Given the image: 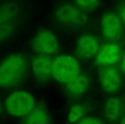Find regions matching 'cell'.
I'll use <instances>...</instances> for the list:
<instances>
[{"label":"cell","mask_w":125,"mask_h":124,"mask_svg":"<svg viewBox=\"0 0 125 124\" xmlns=\"http://www.w3.org/2000/svg\"><path fill=\"white\" fill-rule=\"evenodd\" d=\"M29 70V60L22 52L7 56L0 62V89L15 88L25 80Z\"/></svg>","instance_id":"6da1fadb"},{"label":"cell","mask_w":125,"mask_h":124,"mask_svg":"<svg viewBox=\"0 0 125 124\" xmlns=\"http://www.w3.org/2000/svg\"><path fill=\"white\" fill-rule=\"evenodd\" d=\"M31 72L39 81H46L52 77V58L35 55L30 64Z\"/></svg>","instance_id":"8fae6325"},{"label":"cell","mask_w":125,"mask_h":124,"mask_svg":"<svg viewBox=\"0 0 125 124\" xmlns=\"http://www.w3.org/2000/svg\"><path fill=\"white\" fill-rule=\"evenodd\" d=\"M99 28L103 38L107 42L119 43L124 36V25L116 12L108 11L101 16Z\"/></svg>","instance_id":"52a82bcc"},{"label":"cell","mask_w":125,"mask_h":124,"mask_svg":"<svg viewBox=\"0 0 125 124\" xmlns=\"http://www.w3.org/2000/svg\"><path fill=\"white\" fill-rule=\"evenodd\" d=\"M119 70H120L121 74L125 76V52L122 53L120 61H119Z\"/></svg>","instance_id":"d6986e66"},{"label":"cell","mask_w":125,"mask_h":124,"mask_svg":"<svg viewBox=\"0 0 125 124\" xmlns=\"http://www.w3.org/2000/svg\"><path fill=\"white\" fill-rule=\"evenodd\" d=\"M38 105L33 93L27 90H15L4 100V109L11 117L25 118Z\"/></svg>","instance_id":"277c9868"},{"label":"cell","mask_w":125,"mask_h":124,"mask_svg":"<svg viewBox=\"0 0 125 124\" xmlns=\"http://www.w3.org/2000/svg\"><path fill=\"white\" fill-rule=\"evenodd\" d=\"M80 73V64L74 57L60 55L52 58V78L58 83H65Z\"/></svg>","instance_id":"8992f818"},{"label":"cell","mask_w":125,"mask_h":124,"mask_svg":"<svg viewBox=\"0 0 125 124\" xmlns=\"http://www.w3.org/2000/svg\"><path fill=\"white\" fill-rule=\"evenodd\" d=\"M24 10L17 2L7 0L0 2V46L8 44L21 29Z\"/></svg>","instance_id":"7a4b0ae2"},{"label":"cell","mask_w":125,"mask_h":124,"mask_svg":"<svg viewBox=\"0 0 125 124\" xmlns=\"http://www.w3.org/2000/svg\"><path fill=\"white\" fill-rule=\"evenodd\" d=\"M84 115H86V107L82 104H74L67 111V120L70 123L75 124Z\"/></svg>","instance_id":"9a60e30c"},{"label":"cell","mask_w":125,"mask_h":124,"mask_svg":"<svg viewBox=\"0 0 125 124\" xmlns=\"http://www.w3.org/2000/svg\"><path fill=\"white\" fill-rule=\"evenodd\" d=\"M102 46L101 40L93 33H82L77 38L75 44L76 52L80 58L89 59L95 57Z\"/></svg>","instance_id":"30bf717a"},{"label":"cell","mask_w":125,"mask_h":124,"mask_svg":"<svg viewBox=\"0 0 125 124\" xmlns=\"http://www.w3.org/2000/svg\"><path fill=\"white\" fill-rule=\"evenodd\" d=\"M102 90L107 95H116L123 86V77L115 66L103 67L98 75Z\"/></svg>","instance_id":"ba28073f"},{"label":"cell","mask_w":125,"mask_h":124,"mask_svg":"<svg viewBox=\"0 0 125 124\" xmlns=\"http://www.w3.org/2000/svg\"><path fill=\"white\" fill-rule=\"evenodd\" d=\"M52 17L57 25L69 29L83 27L88 21L87 13L77 8L73 2L58 3L53 9Z\"/></svg>","instance_id":"3957f363"},{"label":"cell","mask_w":125,"mask_h":124,"mask_svg":"<svg viewBox=\"0 0 125 124\" xmlns=\"http://www.w3.org/2000/svg\"><path fill=\"white\" fill-rule=\"evenodd\" d=\"M124 110H125V105L123 100L120 96L111 95L105 103V107H104L105 115H106L107 120L112 123L119 122L121 120L122 115L124 114Z\"/></svg>","instance_id":"4fadbf2b"},{"label":"cell","mask_w":125,"mask_h":124,"mask_svg":"<svg viewBox=\"0 0 125 124\" xmlns=\"http://www.w3.org/2000/svg\"><path fill=\"white\" fill-rule=\"evenodd\" d=\"M31 48L36 55L52 57L60 49V42L55 32L48 29L36 31L30 41Z\"/></svg>","instance_id":"5b68a950"},{"label":"cell","mask_w":125,"mask_h":124,"mask_svg":"<svg viewBox=\"0 0 125 124\" xmlns=\"http://www.w3.org/2000/svg\"><path fill=\"white\" fill-rule=\"evenodd\" d=\"M22 124H52V114L44 104H38L28 115L22 118Z\"/></svg>","instance_id":"5bb4252c"},{"label":"cell","mask_w":125,"mask_h":124,"mask_svg":"<svg viewBox=\"0 0 125 124\" xmlns=\"http://www.w3.org/2000/svg\"><path fill=\"white\" fill-rule=\"evenodd\" d=\"M122 48L119 43L115 42H107L102 45L98 52L95 56L96 65L101 69L108 66H115L119 63L122 56Z\"/></svg>","instance_id":"9c48e42d"},{"label":"cell","mask_w":125,"mask_h":124,"mask_svg":"<svg viewBox=\"0 0 125 124\" xmlns=\"http://www.w3.org/2000/svg\"><path fill=\"white\" fill-rule=\"evenodd\" d=\"M73 3L87 13L97 9L101 4V0H73Z\"/></svg>","instance_id":"2e32d148"},{"label":"cell","mask_w":125,"mask_h":124,"mask_svg":"<svg viewBox=\"0 0 125 124\" xmlns=\"http://www.w3.org/2000/svg\"><path fill=\"white\" fill-rule=\"evenodd\" d=\"M116 14L119 15L121 21L123 22V25L125 27V2H122V3L119 4L118 9H116Z\"/></svg>","instance_id":"ac0fdd59"},{"label":"cell","mask_w":125,"mask_h":124,"mask_svg":"<svg viewBox=\"0 0 125 124\" xmlns=\"http://www.w3.org/2000/svg\"><path fill=\"white\" fill-rule=\"evenodd\" d=\"M75 124H105L103 120L95 115H84L82 119H80Z\"/></svg>","instance_id":"e0dca14e"},{"label":"cell","mask_w":125,"mask_h":124,"mask_svg":"<svg viewBox=\"0 0 125 124\" xmlns=\"http://www.w3.org/2000/svg\"><path fill=\"white\" fill-rule=\"evenodd\" d=\"M119 124H125V118H123V119L120 120V123Z\"/></svg>","instance_id":"44dd1931"},{"label":"cell","mask_w":125,"mask_h":124,"mask_svg":"<svg viewBox=\"0 0 125 124\" xmlns=\"http://www.w3.org/2000/svg\"><path fill=\"white\" fill-rule=\"evenodd\" d=\"M3 114H5V109H4V101H2L0 98V117Z\"/></svg>","instance_id":"ffe728a7"},{"label":"cell","mask_w":125,"mask_h":124,"mask_svg":"<svg viewBox=\"0 0 125 124\" xmlns=\"http://www.w3.org/2000/svg\"><path fill=\"white\" fill-rule=\"evenodd\" d=\"M90 88V81L87 75L79 73L70 81L63 83V91L69 97L75 98L86 94Z\"/></svg>","instance_id":"7c38bea8"}]
</instances>
